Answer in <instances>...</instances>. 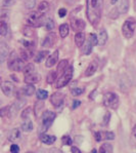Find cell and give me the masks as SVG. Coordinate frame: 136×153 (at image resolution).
<instances>
[{
    "mask_svg": "<svg viewBox=\"0 0 136 153\" xmlns=\"http://www.w3.org/2000/svg\"><path fill=\"white\" fill-rule=\"evenodd\" d=\"M30 112H31V108H26L24 111L22 112V118L23 119H28L30 115Z\"/></svg>",
    "mask_w": 136,
    "mask_h": 153,
    "instance_id": "obj_38",
    "label": "cell"
},
{
    "mask_svg": "<svg viewBox=\"0 0 136 153\" xmlns=\"http://www.w3.org/2000/svg\"><path fill=\"white\" fill-rule=\"evenodd\" d=\"M118 1H119V0H111V4H116Z\"/></svg>",
    "mask_w": 136,
    "mask_h": 153,
    "instance_id": "obj_50",
    "label": "cell"
},
{
    "mask_svg": "<svg viewBox=\"0 0 136 153\" xmlns=\"http://www.w3.org/2000/svg\"><path fill=\"white\" fill-rule=\"evenodd\" d=\"M73 71H74V70H73L72 66H68V68L65 70L64 73L60 75V78L57 79V81L55 82V88H64V86L68 85L73 77Z\"/></svg>",
    "mask_w": 136,
    "mask_h": 153,
    "instance_id": "obj_4",
    "label": "cell"
},
{
    "mask_svg": "<svg viewBox=\"0 0 136 153\" xmlns=\"http://www.w3.org/2000/svg\"><path fill=\"white\" fill-rule=\"evenodd\" d=\"M43 13H39V11H33L29 13L27 16V23L30 27H41L44 25V18Z\"/></svg>",
    "mask_w": 136,
    "mask_h": 153,
    "instance_id": "obj_5",
    "label": "cell"
},
{
    "mask_svg": "<svg viewBox=\"0 0 136 153\" xmlns=\"http://www.w3.org/2000/svg\"><path fill=\"white\" fill-rule=\"evenodd\" d=\"M94 136H95L96 141H97V142H99V141H101V136H100V133H99V131H97V133H95V134H94Z\"/></svg>",
    "mask_w": 136,
    "mask_h": 153,
    "instance_id": "obj_46",
    "label": "cell"
},
{
    "mask_svg": "<svg viewBox=\"0 0 136 153\" xmlns=\"http://www.w3.org/2000/svg\"><path fill=\"white\" fill-rule=\"evenodd\" d=\"M36 5V0H26L25 2V6L28 9H32L35 7Z\"/></svg>",
    "mask_w": 136,
    "mask_h": 153,
    "instance_id": "obj_36",
    "label": "cell"
},
{
    "mask_svg": "<svg viewBox=\"0 0 136 153\" xmlns=\"http://www.w3.org/2000/svg\"><path fill=\"white\" fill-rule=\"evenodd\" d=\"M131 141L136 144V124L133 126L132 131H131Z\"/></svg>",
    "mask_w": 136,
    "mask_h": 153,
    "instance_id": "obj_40",
    "label": "cell"
},
{
    "mask_svg": "<svg viewBox=\"0 0 136 153\" xmlns=\"http://www.w3.org/2000/svg\"><path fill=\"white\" fill-rule=\"evenodd\" d=\"M34 70H35L34 65L30 63V64H28V65H26V66H25L24 69H23V71H24L25 76H27V75H29V74H31V73L34 72Z\"/></svg>",
    "mask_w": 136,
    "mask_h": 153,
    "instance_id": "obj_28",
    "label": "cell"
},
{
    "mask_svg": "<svg viewBox=\"0 0 136 153\" xmlns=\"http://www.w3.org/2000/svg\"><path fill=\"white\" fill-rule=\"evenodd\" d=\"M80 104H81L80 101H75L74 104H73V109H76V108L78 107V106H80Z\"/></svg>",
    "mask_w": 136,
    "mask_h": 153,
    "instance_id": "obj_48",
    "label": "cell"
},
{
    "mask_svg": "<svg viewBox=\"0 0 136 153\" xmlns=\"http://www.w3.org/2000/svg\"><path fill=\"white\" fill-rule=\"evenodd\" d=\"M104 0H86V15L88 21L93 27H96L100 22L102 13Z\"/></svg>",
    "mask_w": 136,
    "mask_h": 153,
    "instance_id": "obj_1",
    "label": "cell"
},
{
    "mask_svg": "<svg viewBox=\"0 0 136 153\" xmlns=\"http://www.w3.org/2000/svg\"><path fill=\"white\" fill-rule=\"evenodd\" d=\"M68 66H69V62H68V60H62L60 62V64L57 66V70H56V72H57V75L58 73H60V75L64 73V71L68 68Z\"/></svg>",
    "mask_w": 136,
    "mask_h": 153,
    "instance_id": "obj_23",
    "label": "cell"
},
{
    "mask_svg": "<svg viewBox=\"0 0 136 153\" xmlns=\"http://www.w3.org/2000/svg\"><path fill=\"white\" fill-rule=\"evenodd\" d=\"M8 33V26L6 23H1L0 24V35L1 36H6Z\"/></svg>",
    "mask_w": 136,
    "mask_h": 153,
    "instance_id": "obj_33",
    "label": "cell"
},
{
    "mask_svg": "<svg viewBox=\"0 0 136 153\" xmlns=\"http://www.w3.org/2000/svg\"><path fill=\"white\" fill-rule=\"evenodd\" d=\"M85 38H86V35L84 34L83 32H77L76 35H75V43L78 48H81L82 45L84 44L85 42Z\"/></svg>",
    "mask_w": 136,
    "mask_h": 153,
    "instance_id": "obj_19",
    "label": "cell"
},
{
    "mask_svg": "<svg viewBox=\"0 0 136 153\" xmlns=\"http://www.w3.org/2000/svg\"><path fill=\"white\" fill-rule=\"evenodd\" d=\"M65 101V95L60 91H56L50 97V102L54 107H60L64 104Z\"/></svg>",
    "mask_w": 136,
    "mask_h": 153,
    "instance_id": "obj_9",
    "label": "cell"
},
{
    "mask_svg": "<svg viewBox=\"0 0 136 153\" xmlns=\"http://www.w3.org/2000/svg\"><path fill=\"white\" fill-rule=\"evenodd\" d=\"M65 15H67V9L65 8H60V10H58V16H60V18H64V16H65Z\"/></svg>",
    "mask_w": 136,
    "mask_h": 153,
    "instance_id": "obj_45",
    "label": "cell"
},
{
    "mask_svg": "<svg viewBox=\"0 0 136 153\" xmlns=\"http://www.w3.org/2000/svg\"><path fill=\"white\" fill-rule=\"evenodd\" d=\"M43 102H42V100H40L39 102H37L36 104H35V107H34V113L36 116H38L39 114H40V110L43 109Z\"/></svg>",
    "mask_w": 136,
    "mask_h": 153,
    "instance_id": "obj_30",
    "label": "cell"
},
{
    "mask_svg": "<svg viewBox=\"0 0 136 153\" xmlns=\"http://www.w3.org/2000/svg\"><path fill=\"white\" fill-rule=\"evenodd\" d=\"M55 119V113H53L52 111H44L42 113L41 116V121H40V128H39V131H40L41 134H43L44 131H46L47 129L50 128L52 122L54 121Z\"/></svg>",
    "mask_w": 136,
    "mask_h": 153,
    "instance_id": "obj_3",
    "label": "cell"
},
{
    "mask_svg": "<svg viewBox=\"0 0 136 153\" xmlns=\"http://www.w3.org/2000/svg\"><path fill=\"white\" fill-rule=\"evenodd\" d=\"M5 59H6V53H4V51H0V66L3 64L4 61H5Z\"/></svg>",
    "mask_w": 136,
    "mask_h": 153,
    "instance_id": "obj_42",
    "label": "cell"
},
{
    "mask_svg": "<svg viewBox=\"0 0 136 153\" xmlns=\"http://www.w3.org/2000/svg\"><path fill=\"white\" fill-rule=\"evenodd\" d=\"M22 137V134H21V131L18 128H13L12 131L9 133L8 135V140L10 141V142H18V140L21 139Z\"/></svg>",
    "mask_w": 136,
    "mask_h": 153,
    "instance_id": "obj_17",
    "label": "cell"
},
{
    "mask_svg": "<svg viewBox=\"0 0 136 153\" xmlns=\"http://www.w3.org/2000/svg\"><path fill=\"white\" fill-rule=\"evenodd\" d=\"M97 68H98V63L96 62V61H92V62L88 65L87 69H86L85 73H84V76H85V77L92 76V75L96 72Z\"/></svg>",
    "mask_w": 136,
    "mask_h": 153,
    "instance_id": "obj_14",
    "label": "cell"
},
{
    "mask_svg": "<svg viewBox=\"0 0 136 153\" xmlns=\"http://www.w3.org/2000/svg\"><path fill=\"white\" fill-rule=\"evenodd\" d=\"M12 4H15V0H3V2H2V6H4V7H9Z\"/></svg>",
    "mask_w": 136,
    "mask_h": 153,
    "instance_id": "obj_39",
    "label": "cell"
},
{
    "mask_svg": "<svg viewBox=\"0 0 136 153\" xmlns=\"http://www.w3.org/2000/svg\"><path fill=\"white\" fill-rule=\"evenodd\" d=\"M48 51H38L36 56H35V62L36 63H41L44 59H46L48 56Z\"/></svg>",
    "mask_w": 136,
    "mask_h": 153,
    "instance_id": "obj_21",
    "label": "cell"
},
{
    "mask_svg": "<svg viewBox=\"0 0 136 153\" xmlns=\"http://www.w3.org/2000/svg\"><path fill=\"white\" fill-rule=\"evenodd\" d=\"M1 89L4 95L7 96V97H10L15 93V85L10 81H4L1 83Z\"/></svg>",
    "mask_w": 136,
    "mask_h": 153,
    "instance_id": "obj_10",
    "label": "cell"
},
{
    "mask_svg": "<svg viewBox=\"0 0 136 153\" xmlns=\"http://www.w3.org/2000/svg\"><path fill=\"white\" fill-rule=\"evenodd\" d=\"M104 105L105 107L112 108V109H117L120 105V100H119L118 95L115 93H107L104 95Z\"/></svg>",
    "mask_w": 136,
    "mask_h": 153,
    "instance_id": "obj_7",
    "label": "cell"
},
{
    "mask_svg": "<svg viewBox=\"0 0 136 153\" xmlns=\"http://www.w3.org/2000/svg\"><path fill=\"white\" fill-rule=\"evenodd\" d=\"M36 95H37V98H38L39 100H42V101L45 100V99H47V97H48V93L42 88H39L38 91H36Z\"/></svg>",
    "mask_w": 136,
    "mask_h": 153,
    "instance_id": "obj_27",
    "label": "cell"
},
{
    "mask_svg": "<svg viewBox=\"0 0 136 153\" xmlns=\"http://www.w3.org/2000/svg\"><path fill=\"white\" fill-rule=\"evenodd\" d=\"M58 61V51H55L52 55H50L46 60V67L47 68H51L53 67Z\"/></svg>",
    "mask_w": 136,
    "mask_h": 153,
    "instance_id": "obj_15",
    "label": "cell"
},
{
    "mask_svg": "<svg viewBox=\"0 0 136 153\" xmlns=\"http://www.w3.org/2000/svg\"><path fill=\"white\" fill-rule=\"evenodd\" d=\"M48 8H49V4H48V2H46V1L41 2V3L38 5V11H39V13H41L47 11Z\"/></svg>",
    "mask_w": 136,
    "mask_h": 153,
    "instance_id": "obj_31",
    "label": "cell"
},
{
    "mask_svg": "<svg viewBox=\"0 0 136 153\" xmlns=\"http://www.w3.org/2000/svg\"><path fill=\"white\" fill-rule=\"evenodd\" d=\"M35 91H36V89H35L33 84H27V86H25V88L22 89L23 94L26 96H32L33 94L35 93Z\"/></svg>",
    "mask_w": 136,
    "mask_h": 153,
    "instance_id": "obj_25",
    "label": "cell"
},
{
    "mask_svg": "<svg viewBox=\"0 0 136 153\" xmlns=\"http://www.w3.org/2000/svg\"><path fill=\"white\" fill-rule=\"evenodd\" d=\"M117 10H118V13H121V15H124V13H128V10H129V0H120L118 7H117Z\"/></svg>",
    "mask_w": 136,
    "mask_h": 153,
    "instance_id": "obj_16",
    "label": "cell"
},
{
    "mask_svg": "<svg viewBox=\"0 0 136 153\" xmlns=\"http://www.w3.org/2000/svg\"><path fill=\"white\" fill-rule=\"evenodd\" d=\"M40 153H44V152H42V151H41V152H40Z\"/></svg>",
    "mask_w": 136,
    "mask_h": 153,
    "instance_id": "obj_54",
    "label": "cell"
},
{
    "mask_svg": "<svg viewBox=\"0 0 136 153\" xmlns=\"http://www.w3.org/2000/svg\"><path fill=\"white\" fill-rule=\"evenodd\" d=\"M45 24V28H46V30H48V31H51V30L54 28V21L52 20V19H47L46 20V22L44 23Z\"/></svg>",
    "mask_w": 136,
    "mask_h": 153,
    "instance_id": "obj_34",
    "label": "cell"
},
{
    "mask_svg": "<svg viewBox=\"0 0 136 153\" xmlns=\"http://www.w3.org/2000/svg\"><path fill=\"white\" fill-rule=\"evenodd\" d=\"M1 83H2V79H1V77H0V85H1Z\"/></svg>",
    "mask_w": 136,
    "mask_h": 153,
    "instance_id": "obj_51",
    "label": "cell"
},
{
    "mask_svg": "<svg viewBox=\"0 0 136 153\" xmlns=\"http://www.w3.org/2000/svg\"><path fill=\"white\" fill-rule=\"evenodd\" d=\"M27 153H34V152H27Z\"/></svg>",
    "mask_w": 136,
    "mask_h": 153,
    "instance_id": "obj_53",
    "label": "cell"
},
{
    "mask_svg": "<svg viewBox=\"0 0 136 153\" xmlns=\"http://www.w3.org/2000/svg\"><path fill=\"white\" fill-rule=\"evenodd\" d=\"M41 80V76L39 73H35L33 72L31 74L27 75L25 76V82L27 84H35V83H38L39 81Z\"/></svg>",
    "mask_w": 136,
    "mask_h": 153,
    "instance_id": "obj_13",
    "label": "cell"
},
{
    "mask_svg": "<svg viewBox=\"0 0 136 153\" xmlns=\"http://www.w3.org/2000/svg\"><path fill=\"white\" fill-rule=\"evenodd\" d=\"M40 140L42 141V143L46 145H51L55 142L56 138L55 136H49L47 134H40Z\"/></svg>",
    "mask_w": 136,
    "mask_h": 153,
    "instance_id": "obj_18",
    "label": "cell"
},
{
    "mask_svg": "<svg viewBox=\"0 0 136 153\" xmlns=\"http://www.w3.org/2000/svg\"><path fill=\"white\" fill-rule=\"evenodd\" d=\"M110 117H111V115H110V112L105 113V115H104V126H107V124L109 123Z\"/></svg>",
    "mask_w": 136,
    "mask_h": 153,
    "instance_id": "obj_44",
    "label": "cell"
},
{
    "mask_svg": "<svg viewBox=\"0 0 136 153\" xmlns=\"http://www.w3.org/2000/svg\"><path fill=\"white\" fill-rule=\"evenodd\" d=\"M104 137L107 140H114L115 139V134L112 133V131H107V133L104 134Z\"/></svg>",
    "mask_w": 136,
    "mask_h": 153,
    "instance_id": "obj_41",
    "label": "cell"
},
{
    "mask_svg": "<svg viewBox=\"0 0 136 153\" xmlns=\"http://www.w3.org/2000/svg\"><path fill=\"white\" fill-rule=\"evenodd\" d=\"M71 151H72V153H82L80 151V149H79V148H77V147H72Z\"/></svg>",
    "mask_w": 136,
    "mask_h": 153,
    "instance_id": "obj_47",
    "label": "cell"
},
{
    "mask_svg": "<svg viewBox=\"0 0 136 153\" xmlns=\"http://www.w3.org/2000/svg\"><path fill=\"white\" fill-rule=\"evenodd\" d=\"M22 129L24 131H31L33 129V123L30 119H25V121L22 123Z\"/></svg>",
    "mask_w": 136,
    "mask_h": 153,
    "instance_id": "obj_26",
    "label": "cell"
},
{
    "mask_svg": "<svg viewBox=\"0 0 136 153\" xmlns=\"http://www.w3.org/2000/svg\"><path fill=\"white\" fill-rule=\"evenodd\" d=\"M97 43H98L97 36H96L94 33H90V34L88 35L87 41H86L85 45H84V48H83L84 55H90L91 51H92L93 46L96 45Z\"/></svg>",
    "mask_w": 136,
    "mask_h": 153,
    "instance_id": "obj_8",
    "label": "cell"
},
{
    "mask_svg": "<svg viewBox=\"0 0 136 153\" xmlns=\"http://www.w3.org/2000/svg\"><path fill=\"white\" fill-rule=\"evenodd\" d=\"M8 68L11 71H15V72H20L24 69L25 67V63L24 60H22L21 56H18V53L15 51H12L10 53L8 58Z\"/></svg>",
    "mask_w": 136,
    "mask_h": 153,
    "instance_id": "obj_2",
    "label": "cell"
},
{
    "mask_svg": "<svg viewBox=\"0 0 136 153\" xmlns=\"http://www.w3.org/2000/svg\"><path fill=\"white\" fill-rule=\"evenodd\" d=\"M18 152H20V148H18V146L15 145V144L11 145V147H10V153H18Z\"/></svg>",
    "mask_w": 136,
    "mask_h": 153,
    "instance_id": "obj_43",
    "label": "cell"
},
{
    "mask_svg": "<svg viewBox=\"0 0 136 153\" xmlns=\"http://www.w3.org/2000/svg\"><path fill=\"white\" fill-rule=\"evenodd\" d=\"M92 153H96V150H92Z\"/></svg>",
    "mask_w": 136,
    "mask_h": 153,
    "instance_id": "obj_52",
    "label": "cell"
},
{
    "mask_svg": "<svg viewBox=\"0 0 136 153\" xmlns=\"http://www.w3.org/2000/svg\"><path fill=\"white\" fill-rule=\"evenodd\" d=\"M56 40V36L54 33H48L47 35L45 36V38L43 39V41H42V48H51V46L54 44V42Z\"/></svg>",
    "mask_w": 136,
    "mask_h": 153,
    "instance_id": "obj_12",
    "label": "cell"
},
{
    "mask_svg": "<svg viewBox=\"0 0 136 153\" xmlns=\"http://www.w3.org/2000/svg\"><path fill=\"white\" fill-rule=\"evenodd\" d=\"M98 153H112V146L110 143H104L100 146Z\"/></svg>",
    "mask_w": 136,
    "mask_h": 153,
    "instance_id": "obj_24",
    "label": "cell"
},
{
    "mask_svg": "<svg viewBox=\"0 0 136 153\" xmlns=\"http://www.w3.org/2000/svg\"><path fill=\"white\" fill-rule=\"evenodd\" d=\"M56 78H57V72L56 71L49 72V74L47 75V82L48 83H53V82H55Z\"/></svg>",
    "mask_w": 136,
    "mask_h": 153,
    "instance_id": "obj_32",
    "label": "cell"
},
{
    "mask_svg": "<svg viewBox=\"0 0 136 153\" xmlns=\"http://www.w3.org/2000/svg\"><path fill=\"white\" fill-rule=\"evenodd\" d=\"M0 116L1 117H8L10 116V106H5L0 110Z\"/></svg>",
    "mask_w": 136,
    "mask_h": 153,
    "instance_id": "obj_29",
    "label": "cell"
},
{
    "mask_svg": "<svg viewBox=\"0 0 136 153\" xmlns=\"http://www.w3.org/2000/svg\"><path fill=\"white\" fill-rule=\"evenodd\" d=\"M62 145L71 146L72 143H73V141H72L71 137H69V136H64V137L62 138Z\"/></svg>",
    "mask_w": 136,
    "mask_h": 153,
    "instance_id": "obj_37",
    "label": "cell"
},
{
    "mask_svg": "<svg viewBox=\"0 0 136 153\" xmlns=\"http://www.w3.org/2000/svg\"><path fill=\"white\" fill-rule=\"evenodd\" d=\"M72 95L74 96V97H78V96H81L82 94L84 93V88H73L71 91Z\"/></svg>",
    "mask_w": 136,
    "mask_h": 153,
    "instance_id": "obj_35",
    "label": "cell"
},
{
    "mask_svg": "<svg viewBox=\"0 0 136 153\" xmlns=\"http://www.w3.org/2000/svg\"><path fill=\"white\" fill-rule=\"evenodd\" d=\"M71 27L74 31L76 32H81L82 30L85 29L86 27V24L83 20L81 19H72L71 21Z\"/></svg>",
    "mask_w": 136,
    "mask_h": 153,
    "instance_id": "obj_11",
    "label": "cell"
},
{
    "mask_svg": "<svg viewBox=\"0 0 136 153\" xmlns=\"http://www.w3.org/2000/svg\"><path fill=\"white\" fill-rule=\"evenodd\" d=\"M97 39H98V45L99 46H104L105 43H107V33L105 30H100L99 31V34H98V37H97Z\"/></svg>",
    "mask_w": 136,
    "mask_h": 153,
    "instance_id": "obj_20",
    "label": "cell"
},
{
    "mask_svg": "<svg viewBox=\"0 0 136 153\" xmlns=\"http://www.w3.org/2000/svg\"><path fill=\"white\" fill-rule=\"evenodd\" d=\"M70 31V27L68 24H62L60 26V35L62 38H65V37L68 36Z\"/></svg>",
    "mask_w": 136,
    "mask_h": 153,
    "instance_id": "obj_22",
    "label": "cell"
},
{
    "mask_svg": "<svg viewBox=\"0 0 136 153\" xmlns=\"http://www.w3.org/2000/svg\"><path fill=\"white\" fill-rule=\"evenodd\" d=\"M50 153H62V152L60 151V150H57V149H51Z\"/></svg>",
    "mask_w": 136,
    "mask_h": 153,
    "instance_id": "obj_49",
    "label": "cell"
},
{
    "mask_svg": "<svg viewBox=\"0 0 136 153\" xmlns=\"http://www.w3.org/2000/svg\"><path fill=\"white\" fill-rule=\"evenodd\" d=\"M136 28V21L134 18H129L124 22L122 27V33H123L125 38H131L135 32Z\"/></svg>",
    "mask_w": 136,
    "mask_h": 153,
    "instance_id": "obj_6",
    "label": "cell"
}]
</instances>
